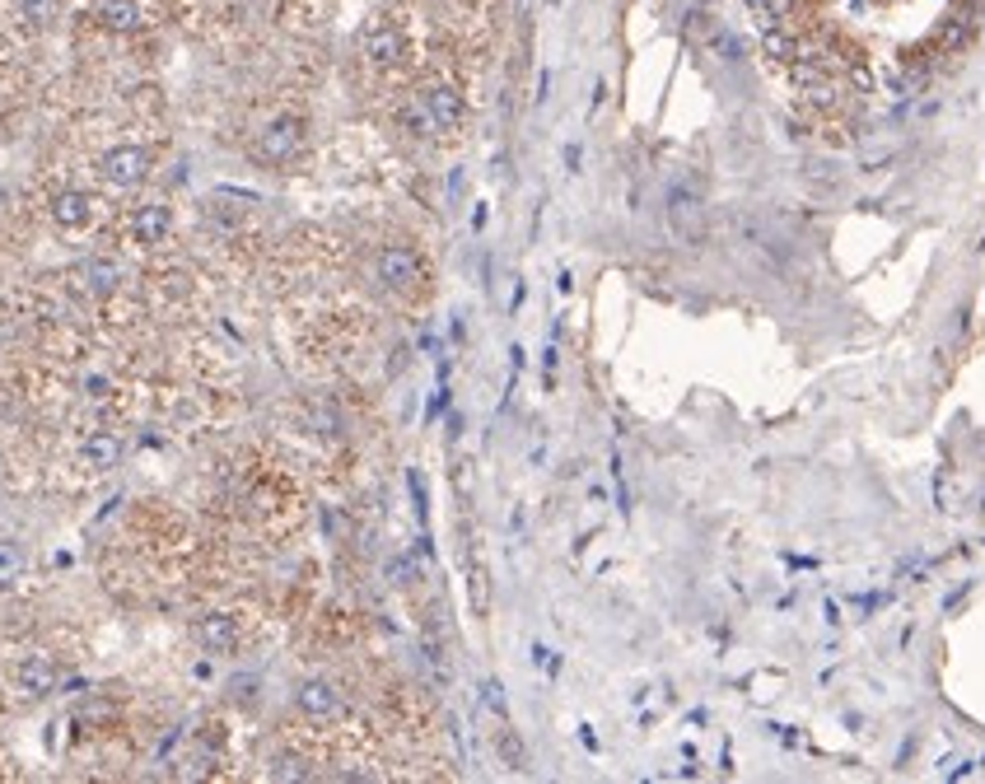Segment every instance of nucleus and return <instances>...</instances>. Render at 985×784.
Listing matches in <instances>:
<instances>
[{
  "label": "nucleus",
  "instance_id": "f257e3e1",
  "mask_svg": "<svg viewBox=\"0 0 985 784\" xmlns=\"http://www.w3.org/2000/svg\"><path fill=\"white\" fill-rule=\"evenodd\" d=\"M463 118H467V98L449 79H425L412 94V103L402 108V126L412 136H449V131L463 126Z\"/></svg>",
  "mask_w": 985,
  "mask_h": 784
},
{
  "label": "nucleus",
  "instance_id": "f03ea898",
  "mask_svg": "<svg viewBox=\"0 0 985 784\" xmlns=\"http://www.w3.org/2000/svg\"><path fill=\"white\" fill-rule=\"evenodd\" d=\"M664 224L668 234L686 243V248H701L705 238H710V206H705V196L696 187L686 183H672L664 192Z\"/></svg>",
  "mask_w": 985,
  "mask_h": 784
},
{
  "label": "nucleus",
  "instance_id": "7ed1b4c3",
  "mask_svg": "<svg viewBox=\"0 0 985 784\" xmlns=\"http://www.w3.org/2000/svg\"><path fill=\"white\" fill-rule=\"evenodd\" d=\"M304 150H308V122L300 118V112L271 118L253 140V159L267 163V169H285V163H294Z\"/></svg>",
  "mask_w": 985,
  "mask_h": 784
},
{
  "label": "nucleus",
  "instance_id": "20e7f679",
  "mask_svg": "<svg viewBox=\"0 0 985 784\" xmlns=\"http://www.w3.org/2000/svg\"><path fill=\"white\" fill-rule=\"evenodd\" d=\"M374 275L392 299H416L425 290V257L412 243H384L379 257H374Z\"/></svg>",
  "mask_w": 985,
  "mask_h": 784
},
{
  "label": "nucleus",
  "instance_id": "39448f33",
  "mask_svg": "<svg viewBox=\"0 0 985 784\" xmlns=\"http://www.w3.org/2000/svg\"><path fill=\"white\" fill-rule=\"evenodd\" d=\"M98 173H104L108 187H141L145 177L155 173V150H145V145H112V150L98 159Z\"/></svg>",
  "mask_w": 985,
  "mask_h": 784
},
{
  "label": "nucleus",
  "instance_id": "423d86ee",
  "mask_svg": "<svg viewBox=\"0 0 985 784\" xmlns=\"http://www.w3.org/2000/svg\"><path fill=\"white\" fill-rule=\"evenodd\" d=\"M360 52H365L369 65H379V71H398V65L406 61V52H412V42H406V33L392 24V20H379L365 28V38H360Z\"/></svg>",
  "mask_w": 985,
  "mask_h": 784
},
{
  "label": "nucleus",
  "instance_id": "0eeeda50",
  "mask_svg": "<svg viewBox=\"0 0 985 784\" xmlns=\"http://www.w3.org/2000/svg\"><path fill=\"white\" fill-rule=\"evenodd\" d=\"M294 706H300L304 719H314V724H332V719L346 714V696L327 677H308L300 691H294Z\"/></svg>",
  "mask_w": 985,
  "mask_h": 784
},
{
  "label": "nucleus",
  "instance_id": "6e6552de",
  "mask_svg": "<svg viewBox=\"0 0 985 784\" xmlns=\"http://www.w3.org/2000/svg\"><path fill=\"white\" fill-rule=\"evenodd\" d=\"M14 686H20L24 696H33V700L52 696L61 686L57 659H52V653H28V659H20V667H14Z\"/></svg>",
  "mask_w": 985,
  "mask_h": 784
},
{
  "label": "nucleus",
  "instance_id": "1a4fd4ad",
  "mask_svg": "<svg viewBox=\"0 0 985 784\" xmlns=\"http://www.w3.org/2000/svg\"><path fill=\"white\" fill-rule=\"evenodd\" d=\"M192 635H196V645H202L210 659H224V653L239 649V621L229 616V612H206V616H196Z\"/></svg>",
  "mask_w": 985,
  "mask_h": 784
},
{
  "label": "nucleus",
  "instance_id": "9d476101",
  "mask_svg": "<svg viewBox=\"0 0 985 784\" xmlns=\"http://www.w3.org/2000/svg\"><path fill=\"white\" fill-rule=\"evenodd\" d=\"M122 453H126V444L112 430H94V434H85V444H80V463H85L89 471H112L122 463Z\"/></svg>",
  "mask_w": 985,
  "mask_h": 784
},
{
  "label": "nucleus",
  "instance_id": "9b49d317",
  "mask_svg": "<svg viewBox=\"0 0 985 784\" xmlns=\"http://www.w3.org/2000/svg\"><path fill=\"white\" fill-rule=\"evenodd\" d=\"M169 229H173V210L159 206V201L141 206L136 220H131V234H136V243H145V248H155V243L169 238Z\"/></svg>",
  "mask_w": 985,
  "mask_h": 784
},
{
  "label": "nucleus",
  "instance_id": "f8f14e48",
  "mask_svg": "<svg viewBox=\"0 0 985 784\" xmlns=\"http://www.w3.org/2000/svg\"><path fill=\"white\" fill-rule=\"evenodd\" d=\"M89 216H94V196H89V192H80V187L61 192L57 201H52V220H57L61 229H85V224H89Z\"/></svg>",
  "mask_w": 985,
  "mask_h": 784
},
{
  "label": "nucleus",
  "instance_id": "ddd939ff",
  "mask_svg": "<svg viewBox=\"0 0 985 784\" xmlns=\"http://www.w3.org/2000/svg\"><path fill=\"white\" fill-rule=\"evenodd\" d=\"M94 20H98V28H108V33H136L145 24V14H141L136 0H104Z\"/></svg>",
  "mask_w": 985,
  "mask_h": 784
},
{
  "label": "nucleus",
  "instance_id": "4468645a",
  "mask_svg": "<svg viewBox=\"0 0 985 784\" xmlns=\"http://www.w3.org/2000/svg\"><path fill=\"white\" fill-rule=\"evenodd\" d=\"M85 281H89V290H98V294H112L122 285V261L118 257H89L85 261Z\"/></svg>",
  "mask_w": 985,
  "mask_h": 784
},
{
  "label": "nucleus",
  "instance_id": "2eb2a0df",
  "mask_svg": "<svg viewBox=\"0 0 985 784\" xmlns=\"http://www.w3.org/2000/svg\"><path fill=\"white\" fill-rule=\"evenodd\" d=\"M20 575H24V551L0 537V588H10Z\"/></svg>",
  "mask_w": 985,
  "mask_h": 784
},
{
  "label": "nucleus",
  "instance_id": "dca6fc26",
  "mask_svg": "<svg viewBox=\"0 0 985 784\" xmlns=\"http://www.w3.org/2000/svg\"><path fill=\"white\" fill-rule=\"evenodd\" d=\"M20 14H24L28 24H38V28H42V24H52V20H57V0H20Z\"/></svg>",
  "mask_w": 985,
  "mask_h": 784
}]
</instances>
